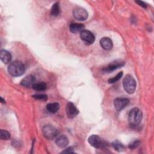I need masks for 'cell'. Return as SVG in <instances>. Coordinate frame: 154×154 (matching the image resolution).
<instances>
[{"mask_svg":"<svg viewBox=\"0 0 154 154\" xmlns=\"http://www.w3.org/2000/svg\"><path fill=\"white\" fill-rule=\"evenodd\" d=\"M8 72L13 76H19L23 74L25 72V66L22 63L19 61H15L11 63L8 67Z\"/></svg>","mask_w":154,"mask_h":154,"instance_id":"1","label":"cell"},{"mask_svg":"<svg viewBox=\"0 0 154 154\" xmlns=\"http://www.w3.org/2000/svg\"><path fill=\"white\" fill-rule=\"evenodd\" d=\"M143 114L141 111L138 108H132L128 115V120L129 124L132 126H138L141 122Z\"/></svg>","mask_w":154,"mask_h":154,"instance_id":"2","label":"cell"},{"mask_svg":"<svg viewBox=\"0 0 154 154\" xmlns=\"http://www.w3.org/2000/svg\"><path fill=\"white\" fill-rule=\"evenodd\" d=\"M123 85L125 90L129 94L133 93L136 88V81L130 75H126L123 81Z\"/></svg>","mask_w":154,"mask_h":154,"instance_id":"3","label":"cell"},{"mask_svg":"<svg viewBox=\"0 0 154 154\" xmlns=\"http://www.w3.org/2000/svg\"><path fill=\"white\" fill-rule=\"evenodd\" d=\"M43 136L49 140H52L57 137L59 134L58 130L51 125H46L42 129Z\"/></svg>","mask_w":154,"mask_h":154,"instance_id":"4","label":"cell"},{"mask_svg":"<svg viewBox=\"0 0 154 154\" xmlns=\"http://www.w3.org/2000/svg\"><path fill=\"white\" fill-rule=\"evenodd\" d=\"M88 141L91 146L97 149L104 148L106 146V143L97 135H92L88 138Z\"/></svg>","mask_w":154,"mask_h":154,"instance_id":"5","label":"cell"},{"mask_svg":"<svg viewBox=\"0 0 154 154\" xmlns=\"http://www.w3.org/2000/svg\"><path fill=\"white\" fill-rule=\"evenodd\" d=\"M125 64V62L122 60H116L110 63L106 67H105L103 69V71L106 73L111 72Z\"/></svg>","mask_w":154,"mask_h":154,"instance_id":"6","label":"cell"},{"mask_svg":"<svg viewBox=\"0 0 154 154\" xmlns=\"http://www.w3.org/2000/svg\"><path fill=\"white\" fill-rule=\"evenodd\" d=\"M80 37L85 43L90 45L94 43L95 37L93 34L88 30H83L80 32Z\"/></svg>","mask_w":154,"mask_h":154,"instance_id":"7","label":"cell"},{"mask_svg":"<svg viewBox=\"0 0 154 154\" xmlns=\"http://www.w3.org/2000/svg\"><path fill=\"white\" fill-rule=\"evenodd\" d=\"M129 103V100L125 97H117L114 100V105L117 111H122Z\"/></svg>","mask_w":154,"mask_h":154,"instance_id":"8","label":"cell"},{"mask_svg":"<svg viewBox=\"0 0 154 154\" xmlns=\"http://www.w3.org/2000/svg\"><path fill=\"white\" fill-rule=\"evenodd\" d=\"M73 14L75 19L78 20H85L88 17L87 11L83 8L77 7L73 11Z\"/></svg>","mask_w":154,"mask_h":154,"instance_id":"9","label":"cell"},{"mask_svg":"<svg viewBox=\"0 0 154 154\" xmlns=\"http://www.w3.org/2000/svg\"><path fill=\"white\" fill-rule=\"evenodd\" d=\"M67 116L69 119H73L79 113V111L75 105L72 102H68L66 108Z\"/></svg>","mask_w":154,"mask_h":154,"instance_id":"10","label":"cell"},{"mask_svg":"<svg viewBox=\"0 0 154 154\" xmlns=\"http://www.w3.org/2000/svg\"><path fill=\"white\" fill-rule=\"evenodd\" d=\"M55 143L59 147L64 148L69 144L68 138L65 135H60L56 138Z\"/></svg>","mask_w":154,"mask_h":154,"instance_id":"11","label":"cell"},{"mask_svg":"<svg viewBox=\"0 0 154 154\" xmlns=\"http://www.w3.org/2000/svg\"><path fill=\"white\" fill-rule=\"evenodd\" d=\"M35 81V76L31 75H28L25 77L20 82V84L25 87H30L33 85Z\"/></svg>","mask_w":154,"mask_h":154,"instance_id":"12","label":"cell"},{"mask_svg":"<svg viewBox=\"0 0 154 154\" xmlns=\"http://www.w3.org/2000/svg\"><path fill=\"white\" fill-rule=\"evenodd\" d=\"M101 47L105 50H110L112 48V42L108 37H103L100 40Z\"/></svg>","mask_w":154,"mask_h":154,"instance_id":"13","label":"cell"},{"mask_svg":"<svg viewBox=\"0 0 154 154\" xmlns=\"http://www.w3.org/2000/svg\"><path fill=\"white\" fill-rule=\"evenodd\" d=\"M85 26L82 23H72L70 25V30L73 33L81 32L82 31L84 30Z\"/></svg>","mask_w":154,"mask_h":154,"instance_id":"14","label":"cell"},{"mask_svg":"<svg viewBox=\"0 0 154 154\" xmlns=\"http://www.w3.org/2000/svg\"><path fill=\"white\" fill-rule=\"evenodd\" d=\"M0 58L4 63L8 64L11 60V55L7 51L1 50L0 51Z\"/></svg>","mask_w":154,"mask_h":154,"instance_id":"15","label":"cell"},{"mask_svg":"<svg viewBox=\"0 0 154 154\" xmlns=\"http://www.w3.org/2000/svg\"><path fill=\"white\" fill-rule=\"evenodd\" d=\"M60 108V105L57 102L49 103L46 105V109L51 113L54 114L57 112Z\"/></svg>","mask_w":154,"mask_h":154,"instance_id":"16","label":"cell"},{"mask_svg":"<svg viewBox=\"0 0 154 154\" xmlns=\"http://www.w3.org/2000/svg\"><path fill=\"white\" fill-rule=\"evenodd\" d=\"M112 146L118 152H122L125 150V146L119 141L115 140L112 143Z\"/></svg>","mask_w":154,"mask_h":154,"instance_id":"17","label":"cell"},{"mask_svg":"<svg viewBox=\"0 0 154 154\" xmlns=\"http://www.w3.org/2000/svg\"><path fill=\"white\" fill-rule=\"evenodd\" d=\"M60 12V5L58 2H55V4H53L52 8H51V14L53 16H57Z\"/></svg>","mask_w":154,"mask_h":154,"instance_id":"18","label":"cell"},{"mask_svg":"<svg viewBox=\"0 0 154 154\" xmlns=\"http://www.w3.org/2000/svg\"><path fill=\"white\" fill-rule=\"evenodd\" d=\"M32 88L36 91H44L46 88V84L45 82L34 83Z\"/></svg>","mask_w":154,"mask_h":154,"instance_id":"19","label":"cell"},{"mask_svg":"<svg viewBox=\"0 0 154 154\" xmlns=\"http://www.w3.org/2000/svg\"><path fill=\"white\" fill-rule=\"evenodd\" d=\"M0 138L3 140H7L10 138V134L6 130L1 129L0 131Z\"/></svg>","mask_w":154,"mask_h":154,"instance_id":"20","label":"cell"},{"mask_svg":"<svg viewBox=\"0 0 154 154\" xmlns=\"http://www.w3.org/2000/svg\"><path fill=\"white\" fill-rule=\"evenodd\" d=\"M140 144V141L138 140H137V139L134 140L129 143L128 147L130 149H136L137 147H138L139 146Z\"/></svg>","mask_w":154,"mask_h":154,"instance_id":"21","label":"cell"},{"mask_svg":"<svg viewBox=\"0 0 154 154\" xmlns=\"http://www.w3.org/2000/svg\"><path fill=\"white\" fill-rule=\"evenodd\" d=\"M123 74V72H119V73L116 76H115L114 77L109 79H108V82L110 83V84H112V83H114V82L118 81L122 77Z\"/></svg>","mask_w":154,"mask_h":154,"instance_id":"22","label":"cell"},{"mask_svg":"<svg viewBox=\"0 0 154 154\" xmlns=\"http://www.w3.org/2000/svg\"><path fill=\"white\" fill-rule=\"evenodd\" d=\"M33 98L38 100H46L48 99V97L46 94H34L32 96Z\"/></svg>","mask_w":154,"mask_h":154,"instance_id":"23","label":"cell"},{"mask_svg":"<svg viewBox=\"0 0 154 154\" xmlns=\"http://www.w3.org/2000/svg\"><path fill=\"white\" fill-rule=\"evenodd\" d=\"M61 153H74V151H73V147H67V149H64L63 151H62Z\"/></svg>","mask_w":154,"mask_h":154,"instance_id":"24","label":"cell"},{"mask_svg":"<svg viewBox=\"0 0 154 154\" xmlns=\"http://www.w3.org/2000/svg\"><path fill=\"white\" fill-rule=\"evenodd\" d=\"M135 2H136L137 4H138L139 5L141 6L142 7H143V8H146L147 7V4H146L144 2H143V1H136Z\"/></svg>","mask_w":154,"mask_h":154,"instance_id":"25","label":"cell"},{"mask_svg":"<svg viewBox=\"0 0 154 154\" xmlns=\"http://www.w3.org/2000/svg\"><path fill=\"white\" fill-rule=\"evenodd\" d=\"M1 102H2V103H5V100H4V99H3V98H2V97H1Z\"/></svg>","mask_w":154,"mask_h":154,"instance_id":"26","label":"cell"}]
</instances>
